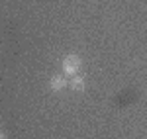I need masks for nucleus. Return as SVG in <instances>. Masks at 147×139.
<instances>
[{"instance_id":"obj_1","label":"nucleus","mask_w":147,"mask_h":139,"mask_svg":"<svg viewBox=\"0 0 147 139\" xmlns=\"http://www.w3.org/2000/svg\"><path fill=\"white\" fill-rule=\"evenodd\" d=\"M80 65H82V61H80V57L77 55V53H69L67 57L63 59V73L65 75H79L80 71Z\"/></svg>"},{"instance_id":"obj_2","label":"nucleus","mask_w":147,"mask_h":139,"mask_svg":"<svg viewBox=\"0 0 147 139\" xmlns=\"http://www.w3.org/2000/svg\"><path fill=\"white\" fill-rule=\"evenodd\" d=\"M65 86H69V82L63 75H53V77L49 79V88H51L53 92H61Z\"/></svg>"},{"instance_id":"obj_3","label":"nucleus","mask_w":147,"mask_h":139,"mask_svg":"<svg viewBox=\"0 0 147 139\" xmlns=\"http://www.w3.org/2000/svg\"><path fill=\"white\" fill-rule=\"evenodd\" d=\"M84 79L80 77V75H73V79H71V82H69V86L75 90V92H82L84 90Z\"/></svg>"},{"instance_id":"obj_4","label":"nucleus","mask_w":147,"mask_h":139,"mask_svg":"<svg viewBox=\"0 0 147 139\" xmlns=\"http://www.w3.org/2000/svg\"><path fill=\"white\" fill-rule=\"evenodd\" d=\"M0 139H8V137H6V133H4V131H0Z\"/></svg>"}]
</instances>
